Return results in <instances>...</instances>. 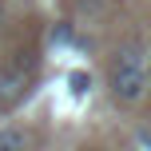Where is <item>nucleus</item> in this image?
I'll list each match as a JSON object with an SVG mask.
<instances>
[{"label":"nucleus","instance_id":"obj_1","mask_svg":"<svg viewBox=\"0 0 151 151\" xmlns=\"http://www.w3.org/2000/svg\"><path fill=\"white\" fill-rule=\"evenodd\" d=\"M107 88H111V96L119 104H139L147 96V56H143V48L127 44V48L115 52L111 72H107Z\"/></svg>","mask_w":151,"mask_h":151},{"label":"nucleus","instance_id":"obj_2","mask_svg":"<svg viewBox=\"0 0 151 151\" xmlns=\"http://www.w3.org/2000/svg\"><path fill=\"white\" fill-rule=\"evenodd\" d=\"M24 91H28V72H24V68H4V72H0V104H4V107L20 104Z\"/></svg>","mask_w":151,"mask_h":151},{"label":"nucleus","instance_id":"obj_3","mask_svg":"<svg viewBox=\"0 0 151 151\" xmlns=\"http://www.w3.org/2000/svg\"><path fill=\"white\" fill-rule=\"evenodd\" d=\"M32 135L24 127H0V151H28Z\"/></svg>","mask_w":151,"mask_h":151},{"label":"nucleus","instance_id":"obj_4","mask_svg":"<svg viewBox=\"0 0 151 151\" xmlns=\"http://www.w3.org/2000/svg\"><path fill=\"white\" fill-rule=\"evenodd\" d=\"M68 88H72V96H88V91H91V76L88 72H72L68 76Z\"/></svg>","mask_w":151,"mask_h":151},{"label":"nucleus","instance_id":"obj_5","mask_svg":"<svg viewBox=\"0 0 151 151\" xmlns=\"http://www.w3.org/2000/svg\"><path fill=\"white\" fill-rule=\"evenodd\" d=\"M52 40H56V44H68V40H72V28H68V24H60V28L52 32Z\"/></svg>","mask_w":151,"mask_h":151},{"label":"nucleus","instance_id":"obj_6","mask_svg":"<svg viewBox=\"0 0 151 151\" xmlns=\"http://www.w3.org/2000/svg\"><path fill=\"white\" fill-rule=\"evenodd\" d=\"M139 139H143V143H147V147H151V131H143V135H139Z\"/></svg>","mask_w":151,"mask_h":151},{"label":"nucleus","instance_id":"obj_7","mask_svg":"<svg viewBox=\"0 0 151 151\" xmlns=\"http://www.w3.org/2000/svg\"><path fill=\"white\" fill-rule=\"evenodd\" d=\"M0 20H4V0H0Z\"/></svg>","mask_w":151,"mask_h":151}]
</instances>
